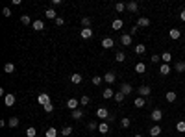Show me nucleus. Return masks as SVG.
I'll list each match as a JSON object with an SVG mask.
<instances>
[{
  "label": "nucleus",
  "mask_w": 185,
  "mask_h": 137,
  "mask_svg": "<svg viewBox=\"0 0 185 137\" xmlns=\"http://www.w3.org/2000/svg\"><path fill=\"white\" fill-rule=\"evenodd\" d=\"M100 45H102V48H106V50H109V48H113V46H115V41H113L111 37H104Z\"/></svg>",
  "instance_id": "nucleus-1"
},
{
  "label": "nucleus",
  "mask_w": 185,
  "mask_h": 137,
  "mask_svg": "<svg viewBox=\"0 0 185 137\" xmlns=\"http://www.w3.org/2000/svg\"><path fill=\"white\" fill-rule=\"evenodd\" d=\"M150 119L154 121V122H159V121L163 119V111H161V109H152V113H150Z\"/></svg>",
  "instance_id": "nucleus-2"
},
{
  "label": "nucleus",
  "mask_w": 185,
  "mask_h": 137,
  "mask_svg": "<svg viewBox=\"0 0 185 137\" xmlns=\"http://www.w3.org/2000/svg\"><path fill=\"white\" fill-rule=\"evenodd\" d=\"M121 43H122V46H130L133 43V37L130 35V34H122L121 35Z\"/></svg>",
  "instance_id": "nucleus-3"
},
{
  "label": "nucleus",
  "mask_w": 185,
  "mask_h": 137,
  "mask_svg": "<svg viewBox=\"0 0 185 137\" xmlns=\"http://www.w3.org/2000/svg\"><path fill=\"white\" fill-rule=\"evenodd\" d=\"M137 93H139V97H143V98H146V97H150V93H152V89H150L148 85H141V87L137 89Z\"/></svg>",
  "instance_id": "nucleus-4"
},
{
  "label": "nucleus",
  "mask_w": 185,
  "mask_h": 137,
  "mask_svg": "<svg viewBox=\"0 0 185 137\" xmlns=\"http://www.w3.org/2000/svg\"><path fill=\"white\" fill-rule=\"evenodd\" d=\"M78 106H80V100H76V98H69V100H67V108H69L70 111H76V109H80Z\"/></svg>",
  "instance_id": "nucleus-5"
},
{
  "label": "nucleus",
  "mask_w": 185,
  "mask_h": 137,
  "mask_svg": "<svg viewBox=\"0 0 185 137\" xmlns=\"http://www.w3.org/2000/svg\"><path fill=\"white\" fill-rule=\"evenodd\" d=\"M15 102H17L15 94H6V97H4V104H6L7 108H13V106H15Z\"/></svg>",
  "instance_id": "nucleus-6"
},
{
  "label": "nucleus",
  "mask_w": 185,
  "mask_h": 137,
  "mask_svg": "<svg viewBox=\"0 0 185 137\" xmlns=\"http://www.w3.org/2000/svg\"><path fill=\"white\" fill-rule=\"evenodd\" d=\"M37 102L41 104V106H46V104H50V97H48V93H41L39 97H37Z\"/></svg>",
  "instance_id": "nucleus-7"
},
{
  "label": "nucleus",
  "mask_w": 185,
  "mask_h": 137,
  "mask_svg": "<svg viewBox=\"0 0 185 137\" xmlns=\"http://www.w3.org/2000/svg\"><path fill=\"white\" fill-rule=\"evenodd\" d=\"M137 26L139 28H148L150 26V19L148 17H139L137 19Z\"/></svg>",
  "instance_id": "nucleus-8"
},
{
  "label": "nucleus",
  "mask_w": 185,
  "mask_h": 137,
  "mask_svg": "<svg viewBox=\"0 0 185 137\" xmlns=\"http://www.w3.org/2000/svg\"><path fill=\"white\" fill-rule=\"evenodd\" d=\"M82 82H83V76H82V74H78V72L70 74V83H74V85H80Z\"/></svg>",
  "instance_id": "nucleus-9"
},
{
  "label": "nucleus",
  "mask_w": 185,
  "mask_h": 137,
  "mask_svg": "<svg viewBox=\"0 0 185 137\" xmlns=\"http://www.w3.org/2000/svg\"><path fill=\"white\" fill-rule=\"evenodd\" d=\"M148 133H150L152 137H159V135L163 133V132H161V126H159V124H156V126H152V128H150V132H148Z\"/></svg>",
  "instance_id": "nucleus-10"
},
{
  "label": "nucleus",
  "mask_w": 185,
  "mask_h": 137,
  "mask_svg": "<svg viewBox=\"0 0 185 137\" xmlns=\"http://www.w3.org/2000/svg\"><path fill=\"white\" fill-rule=\"evenodd\" d=\"M132 91H133V87L130 85V83H122V85H121V93L124 94V97H128V94H132Z\"/></svg>",
  "instance_id": "nucleus-11"
},
{
  "label": "nucleus",
  "mask_w": 185,
  "mask_h": 137,
  "mask_svg": "<svg viewBox=\"0 0 185 137\" xmlns=\"http://www.w3.org/2000/svg\"><path fill=\"white\" fill-rule=\"evenodd\" d=\"M96 117H98V119H107V117H109V111H107L106 108H98V109H96Z\"/></svg>",
  "instance_id": "nucleus-12"
},
{
  "label": "nucleus",
  "mask_w": 185,
  "mask_h": 137,
  "mask_svg": "<svg viewBox=\"0 0 185 137\" xmlns=\"http://www.w3.org/2000/svg\"><path fill=\"white\" fill-rule=\"evenodd\" d=\"M169 37H170V39H174V41H176V39H180V37H181V30H178V28H172V30L169 31Z\"/></svg>",
  "instance_id": "nucleus-13"
},
{
  "label": "nucleus",
  "mask_w": 185,
  "mask_h": 137,
  "mask_svg": "<svg viewBox=\"0 0 185 137\" xmlns=\"http://www.w3.org/2000/svg\"><path fill=\"white\" fill-rule=\"evenodd\" d=\"M126 9H128L130 13H137V9H139V4L132 0V2H128V4H126Z\"/></svg>",
  "instance_id": "nucleus-14"
},
{
  "label": "nucleus",
  "mask_w": 185,
  "mask_h": 137,
  "mask_svg": "<svg viewBox=\"0 0 185 137\" xmlns=\"http://www.w3.org/2000/svg\"><path fill=\"white\" fill-rule=\"evenodd\" d=\"M45 17H46V19H52V20H56V19H58L56 9H54V7H48L46 11H45Z\"/></svg>",
  "instance_id": "nucleus-15"
},
{
  "label": "nucleus",
  "mask_w": 185,
  "mask_h": 137,
  "mask_svg": "<svg viewBox=\"0 0 185 137\" xmlns=\"http://www.w3.org/2000/svg\"><path fill=\"white\" fill-rule=\"evenodd\" d=\"M115 78H117L115 72H106V74H104V82L106 83H115Z\"/></svg>",
  "instance_id": "nucleus-16"
},
{
  "label": "nucleus",
  "mask_w": 185,
  "mask_h": 137,
  "mask_svg": "<svg viewBox=\"0 0 185 137\" xmlns=\"http://www.w3.org/2000/svg\"><path fill=\"white\" fill-rule=\"evenodd\" d=\"M31 26H34V30H35V31H43V30H45V22H43L41 19L34 20V24H31Z\"/></svg>",
  "instance_id": "nucleus-17"
},
{
  "label": "nucleus",
  "mask_w": 185,
  "mask_h": 137,
  "mask_svg": "<svg viewBox=\"0 0 185 137\" xmlns=\"http://www.w3.org/2000/svg\"><path fill=\"white\" fill-rule=\"evenodd\" d=\"M80 35H82V39H91V37H93V30H91V28H83V30L80 31Z\"/></svg>",
  "instance_id": "nucleus-18"
},
{
  "label": "nucleus",
  "mask_w": 185,
  "mask_h": 137,
  "mask_svg": "<svg viewBox=\"0 0 185 137\" xmlns=\"http://www.w3.org/2000/svg\"><path fill=\"white\" fill-rule=\"evenodd\" d=\"M135 72H137V74H145V72H146V65H145L143 61H139L137 65H135Z\"/></svg>",
  "instance_id": "nucleus-19"
},
{
  "label": "nucleus",
  "mask_w": 185,
  "mask_h": 137,
  "mask_svg": "<svg viewBox=\"0 0 185 137\" xmlns=\"http://www.w3.org/2000/svg\"><path fill=\"white\" fill-rule=\"evenodd\" d=\"M169 72H170V65H167V63L159 65V74H161V76H167Z\"/></svg>",
  "instance_id": "nucleus-20"
},
{
  "label": "nucleus",
  "mask_w": 185,
  "mask_h": 137,
  "mask_svg": "<svg viewBox=\"0 0 185 137\" xmlns=\"http://www.w3.org/2000/svg\"><path fill=\"white\" fill-rule=\"evenodd\" d=\"M133 106L141 109V108H145V106H146V100H145L143 97H137V98H135V102H133Z\"/></svg>",
  "instance_id": "nucleus-21"
},
{
  "label": "nucleus",
  "mask_w": 185,
  "mask_h": 137,
  "mask_svg": "<svg viewBox=\"0 0 185 137\" xmlns=\"http://www.w3.org/2000/svg\"><path fill=\"white\" fill-rule=\"evenodd\" d=\"M70 115H72L74 121H82V119H83V109H76V111H72Z\"/></svg>",
  "instance_id": "nucleus-22"
},
{
  "label": "nucleus",
  "mask_w": 185,
  "mask_h": 137,
  "mask_svg": "<svg viewBox=\"0 0 185 137\" xmlns=\"http://www.w3.org/2000/svg\"><path fill=\"white\" fill-rule=\"evenodd\" d=\"M161 61L169 65V63L172 61V54H170V52H163V54H161Z\"/></svg>",
  "instance_id": "nucleus-23"
},
{
  "label": "nucleus",
  "mask_w": 185,
  "mask_h": 137,
  "mask_svg": "<svg viewBox=\"0 0 185 137\" xmlns=\"http://www.w3.org/2000/svg\"><path fill=\"white\" fill-rule=\"evenodd\" d=\"M174 70H176V72H185V61H176Z\"/></svg>",
  "instance_id": "nucleus-24"
},
{
  "label": "nucleus",
  "mask_w": 185,
  "mask_h": 137,
  "mask_svg": "<svg viewBox=\"0 0 185 137\" xmlns=\"http://www.w3.org/2000/svg\"><path fill=\"white\" fill-rule=\"evenodd\" d=\"M122 26H124V22H122L121 19H115L113 22H111V28H113V30H121Z\"/></svg>",
  "instance_id": "nucleus-25"
},
{
  "label": "nucleus",
  "mask_w": 185,
  "mask_h": 137,
  "mask_svg": "<svg viewBox=\"0 0 185 137\" xmlns=\"http://www.w3.org/2000/svg\"><path fill=\"white\" fill-rule=\"evenodd\" d=\"M115 61H117V63H122V61H126V54H124V52H121V50H118L117 54H115Z\"/></svg>",
  "instance_id": "nucleus-26"
},
{
  "label": "nucleus",
  "mask_w": 185,
  "mask_h": 137,
  "mask_svg": "<svg viewBox=\"0 0 185 137\" xmlns=\"http://www.w3.org/2000/svg\"><path fill=\"white\" fill-rule=\"evenodd\" d=\"M165 98H167V102H174L178 98V94L174 93V91H167V94H165Z\"/></svg>",
  "instance_id": "nucleus-27"
},
{
  "label": "nucleus",
  "mask_w": 185,
  "mask_h": 137,
  "mask_svg": "<svg viewBox=\"0 0 185 137\" xmlns=\"http://www.w3.org/2000/svg\"><path fill=\"white\" fill-rule=\"evenodd\" d=\"M98 132L100 133H107V132H109V124H107V122H100L98 124Z\"/></svg>",
  "instance_id": "nucleus-28"
},
{
  "label": "nucleus",
  "mask_w": 185,
  "mask_h": 137,
  "mask_svg": "<svg viewBox=\"0 0 185 137\" xmlns=\"http://www.w3.org/2000/svg\"><path fill=\"white\" fill-rule=\"evenodd\" d=\"M74 133V130L70 128V126H63V130H61V135H65V137H70Z\"/></svg>",
  "instance_id": "nucleus-29"
},
{
  "label": "nucleus",
  "mask_w": 185,
  "mask_h": 137,
  "mask_svg": "<svg viewBox=\"0 0 185 137\" xmlns=\"http://www.w3.org/2000/svg\"><path fill=\"white\" fill-rule=\"evenodd\" d=\"M145 52H146V46H145V45H135V54H137V56H143Z\"/></svg>",
  "instance_id": "nucleus-30"
},
{
  "label": "nucleus",
  "mask_w": 185,
  "mask_h": 137,
  "mask_svg": "<svg viewBox=\"0 0 185 137\" xmlns=\"http://www.w3.org/2000/svg\"><path fill=\"white\" fill-rule=\"evenodd\" d=\"M130 124H132V119H130V117H122L121 119V126H122V128H130Z\"/></svg>",
  "instance_id": "nucleus-31"
},
{
  "label": "nucleus",
  "mask_w": 185,
  "mask_h": 137,
  "mask_svg": "<svg viewBox=\"0 0 185 137\" xmlns=\"http://www.w3.org/2000/svg\"><path fill=\"white\" fill-rule=\"evenodd\" d=\"M102 94H104V98H113V97H115V91L107 87V89H104V93H102Z\"/></svg>",
  "instance_id": "nucleus-32"
},
{
  "label": "nucleus",
  "mask_w": 185,
  "mask_h": 137,
  "mask_svg": "<svg viewBox=\"0 0 185 137\" xmlns=\"http://www.w3.org/2000/svg\"><path fill=\"white\" fill-rule=\"evenodd\" d=\"M124 9H126V4H124V2H117V4H115V11H117V13H122Z\"/></svg>",
  "instance_id": "nucleus-33"
},
{
  "label": "nucleus",
  "mask_w": 185,
  "mask_h": 137,
  "mask_svg": "<svg viewBox=\"0 0 185 137\" xmlns=\"http://www.w3.org/2000/svg\"><path fill=\"white\" fill-rule=\"evenodd\" d=\"M7 126H9V128H17V126H19V119H17V117H11V119L7 121Z\"/></svg>",
  "instance_id": "nucleus-34"
},
{
  "label": "nucleus",
  "mask_w": 185,
  "mask_h": 137,
  "mask_svg": "<svg viewBox=\"0 0 185 137\" xmlns=\"http://www.w3.org/2000/svg\"><path fill=\"white\" fill-rule=\"evenodd\" d=\"M4 70L7 72V74H11V72H15V65H13V63H6V65H4Z\"/></svg>",
  "instance_id": "nucleus-35"
},
{
  "label": "nucleus",
  "mask_w": 185,
  "mask_h": 137,
  "mask_svg": "<svg viewBox=\"0 0 185 137\" xmlns=\"http://www.w3.org/2000/svg\"><path fill=\"white\" fill-rule=\"evenodd\" d=\"M124 98H126V97H124V94H122L121 91H115V102H118V104H121Z\"/></svg>",
  "instance_id": "nucleus-36"
},
{
  "label": "nucleus",
  "mask_w": 185,
  "mask_h": 137,
  "mask_svg": "<svg viewBox=\"0 0 185 137\" xmlns=\"http://www.w3.org/2000/svg\"><path fill=\"white\" fill-rule=\"evenodd\" d=\"M20 22H22V24H34V22H31V19L28 17V15H20Z\"/></svg>",
  "instance_id": "nucleus-37"
},
{
  "label": "nucleus",
  "mask_w": 185,
  "mask_h": 137,
  "mask_svg": "<svg viewBox=\"0 0 185 137\" xmlns=\"http://www.w3.org/2000/svg\"><path fill=\"white\" fill-rule=\"evenodd\" d=\"M91 82H93V85H100V83L104 82V76H93Z\"/></svg>",
  "instance_id": "nucleus-38"
},
{
  "label": "nucleus",
  "mask_w": 185,
  "mask_h": 137,
  "mask_svg": "<svg viewBox=\"0 0 185 137\" xmlns=\"http://www.w3.org/2000/svg\"><path fill=\"white\" fill-rule=\"evenodd\" d=\"M35 135H37L35 128H34V126H30V128L26 130V137H35Z\"/></svg>",
  "instance_id": "nucleus-39"
},
{
  "label": "nucleus",
  "mask_w": 185,
  "mask_h": 137,
  "mask_svg": "<svg viewBox=\"0 0 185 137\" xmlns=\"http://www.w3.org/2000/svg\"><path fill=\"white\" fill-rule=\"evenodd\" d=\"M87 128H89V132H94V130H98V124H96V121H91L87 124Z\"/></svg>",
  "instance_id": "nucleus-40"
},
{
  "label": "nucleus",
  "mask_w": 185,
  "mask_h": 137,
  "mask_svg": "<svg viewBox=\"0 0 185 137\" xmlns=\"http://www.w3.org/2000/svg\"><path fill=\"white\" fill-rule=\"evenodd\" d=\"M45 135H46V137H56V135H58V130H56V128H48Z\"/></svg>",
  "instance_id": "nucleus-41"
},
{
  "label": "nucleus",
  "mask_w": 185,
  "mask_h": 137,
  "mask_svg": "<svg viewBox=\"0 0 185 137\" xmlns=\"http://www.w3.org/2000/svg\"><path fill=\"white\" fill-rule=\"evenodd\" d=\"M176 130H178L180 133H183V132H185V121H180V122L176 124Z\"/></svg>",
  "instance_id": "nucleus-42"
},
{
  "label": "nucleus",
  "mask_w": 185,
  "mask_h": 137,
  "mask_svg": "<svg viewBox=\"0 0 185 137\" xmlns=\"http://www.w3.org/2000/svg\"><path fill=\"white\" fill-rule=\"evenodd\" d=\"M89 102H91V98L87 97V94H83V97L80 98V106H87V104H89Z\"/></svg>",
  "instance_id": "nucleus-43"
},
{
  "label": "nucleus",
  "mask_w": 185,
  "mask_h": 137,
  "mask_svg": "<svg viewBox=\"0 0 185 137\" xmlns=\"http://www.w3.org/2000/svg\"><path fill=\"white\" fill-rule=\"evenodd\" d=\"M82 24H83V28H91V19L89 17H83L82 19Z\"/></svg>",
  "instance_id": "nucleus-44"
},
{
  "label": "nucleus",
  "mask_w": 185,
  "mask_h": 137,
  "mask_svg": "<svg viewBox=\"0 0 185 137\" xmlns=\"http://www.w3.org/2000/svg\"><path fill=\"white\" fill-rule=\"evenodd\" d=\"M43 109H45L46 113H52V111H54V104H52V102H50V104H46V106H43Z\"/></svg>",
  "instance_id": "nucleus-45"
},
{
  "label": "nucleus",
  "mask_w": 185,
  "mask_h": 137,
  "mask_svg": "<svg viewBox=\"0 0 185 137\" xmlns=\"http://www.w3.org/2000/svg\"><path fill=\"white\" fill-rule=\"evenodd\" d=\"M2 15H4V17H11V9H9V7H4V9H2Z\"/></svg>",
  "instance_id": "nucleus-46"
},
{
  "label": "nucleus",
  "mask_w": 185,
  "mask_h": 137,
  "mask_svg": "<svg viewBox=\"0 0 185 137\" xmlns=\"http://www.w3.org/2000/svg\"><path fill=\"white\" fill-rule=\"evenodd\" d=\"M159 59H161V58H159L157 54H154V56L150 58V61H152V63H159Z\"/></svg>",
  "instance_id": "nucleus-47"
},
{
  "label": "nucleus",
  "mask_w": 185,
  "mask_h": 137,
  "mask_svg": "<svg viewBox=\"0 0 185 137\" xmlns=\"http://www.w3.org/2000/svg\"><path fill=\"white\" fill-rule=\"evenodd\" d=\"M56 24H58V26H63V24H65V20H63V17H58V19H56Z\"/></svg>",
  "instance_id": "nucleus-48"
},
{
  "label": "nucleus",
  "mask_w": 185,
  "mask_h": 137,
  "mask_svg": "<svg viewBox=\"0 0 185 137\" xmlns=\"http://www.w3.org/2000/svg\"><path fill=\"white\" fill-rule=\"evenodd\" d=\"M137 31H139V26H133L132 30H130V35H133V34H137Z\"/></svg>",
  "instance_id": "nucleus-49"
},
{
  "label": "nucleus",
  "mask_w": 185,
  "mask_h": 137,
  "mask_svg": "<svg viewBox=\"0 0 185 137\" xmlns=\"http://www.w3.org/2000/svg\"><path fill=\"white\" fill-rule=\"evenodd\" d=\"M61 4V0H52V7H56V6H59Z\"/></svg>",
  "instance_id": "nucleus-50"
},
{
  "label": "nucleus",
  "mask_w": 185,
  "mask_h": 137,
  "mask_svg": "<svg viewBox=\"0 0 185 137\" xmlns=\"http://www.w3.org/2000/svg\"><path fill=\"white\" fill-rule=\"evenodd\" d=\"M180 19H181L183 22H185V9H181V13H180Z\"/></svg>",
  "instance_id": "nucleus-51"
},
{
  "label": "nucleus",
  "mask_w": 185,
  "mask_h": 137,
  "mask_svg": "<svg viewBox=\"0 0 185 137\" xmlns=\"http://www.w3.org/2000/svg\"><path fill=\"white\" fill-rule=\"evenodd\" d=\"M133 137H143V135H141V133H137V135H133Z\"/></svg>",
  "instance_id": "nucleus-52"
},
{
  "label": "nucleus",
  "mask_w": 185,
  "mask_h": 137,
  "mask_svg": "<svg viewBox=\"0 0 185 137\" xmlns=\"http://www.w3.org/2000/svg\"><path fill=\"white\" fill-rule=\"evenodd\" d=\"M183 48H185V43H183Z\"/></svg>",
  "instance_id": "nucleus-53"
}]
</instances>
